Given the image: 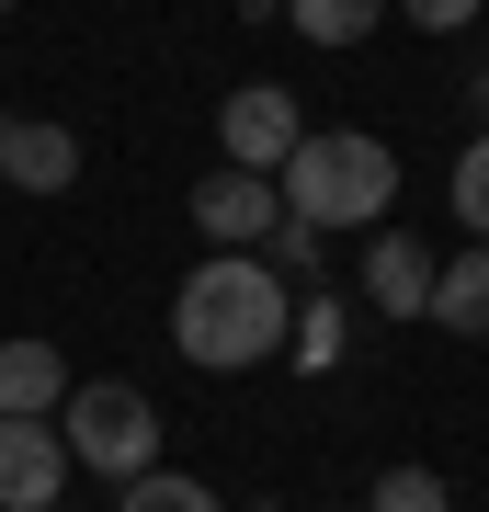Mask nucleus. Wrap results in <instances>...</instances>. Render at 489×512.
<instances>
[{
	"instance_id": "obj_1",
	"label": "nucleus",
	"mask_w": 489,
	"mask_h": 512,
	"mask_svg": "<svg viewBox=\"0 0 489 512\" xmlns=\"http://www.w3.org/2000/svg\"><path fill=\"white\" fill-rule=\"evenodd\" d=\"M285 319H296V296L262 251H205L171 296V353L205 365V376H251V365L285 353Z\"/></svg>"
},
{
	"instance_id": "obj_2",
	"label": "nucleus",
	"mask_w": 489,
	"mask_h": 512,
	"mask_svg": "<svg viewBox=\"0 0 489 512\" xmlns=\"http://www.w3.org/2000/svg\"><path fill=\"white\" fill-rule=\"evenodd\" d=\"M273 194H285V217H308V228H376L387 205H399V160H387V137H364V126H308L296 160L273 171Z\"/></svg>"
},
{
	"instance_id": "obj_3",
	"label": "nucleus",
	"mask_w": 489,
	"mask_h": 512,
	"mask_svg": "<svg viewBox=\"0 0 489 512\" xmlns=\"http://www.w3.org/2000/svg\"><path fill=\"white\" fill-rule=\"evenodd\" d=\"M57 444H69V467H103L126 490L137 467H160V399L126 387V376H80L57 399Z\"/></svg>"
},
{
	"instance_id": "obj_4",
	"label": "nucleus",
	"mask_w": 489,
	"mask_h": 512,
	"mask_svg": "<svg viewBox=\"0 0 489 512\" xmlns=\"http://www.w3.org/2000/svg\"><path fill=\"white\" fill-rule=\"evenodd\" d=\"M296 137H308V114H296L285 80H239V92L217 103V148H228L239 171H285Z\"/></svg>"
},
{
	"instance_id": "obj_5",
	"label": "nucleus",
	"mask_w": 489,
	"mask_h": 512,
	"mask_svg": "<svg viewBox=\"0 0 489 512\" xmlns=\"http://www.w3.org/2000/svg\"><path fill=\"white\" fill-rule=\"evenodd\" d=\"M285 217V194H273V171H205L194 183V228H205V251H262V228Z\"/></svg>"
},
{
	"instance_id": "obj_6",
	"label": "nucleus",
	"mask_w": 489,
	"mask_h": 512,
	"mask_svg": "<svg viewBox=\"0 0 489 512\" xmlns=\"http://www.w3.org/2000/svg\"><path fill=\"white\" fill-rule=\"evenodd\" d=\"M57 501H69L57 421H0V512H57Z\"/></svg>"
},
{
	"instance_id": "obj_7",
	"label": "nucleus",
	"mask_w": 489,
	"mask_h": 512,
	"mask_svg": "<svg viewBox=\"0 0 489 512\" xmlns=\"http://www.w3.org/2000/svg\"><path fill=\"white\" fill-rule=\"evenodd\" d=\"M0 183L12 194H69L80 183V137L57 114H0Z\"/></svg>"
},
{
	"instance_id": "obj_8",
	"label": "nucleus",
	"mask_w": 489,
	"mask_h": 512,
	"mask_svg": "<svg viewBox=\"0 0 489 512\" xmlns=\"http://www.w3.org/2000/svg\"><path fill=\"white\" fill-rule=\"evenodd\" d=\"M353 285H364V308H376V319H421V308H433V251H421L410 228H376V239H364V262H353Z\"/></svg>"
},
{
	"instance_id": "obj_9",
	"label": "nucleus",
	"mask_w": 489,
	"mask_h": 512,
	"mask_svg": "<svg viewBox=\"0 0 489 512\" xmlns=\"http://www.w3.org/2000/svg\"><path fill=\"white\" fill-rule=\"evenodd\" d=\"M69 353L57 342H0V421H57V399H69Z\"/></svg>"
},
{
	"instance_id": "obj_10",
	"label": "nucleus",
	"mask_w": 489,
	"mask_h": 512,
	"mask_svg": "<svg viewBox=\"0 0 489 512\" xmlns=\"http://www.w3.org/2000/svg\"><path fill=\"white\" fill-rule=\"evenodd\" d=\"M421 319H444L455 342H489V239H467L455 262H433V308Z\"/></svg>"
},
{
	"instance_id": "obj_11",
	"label": "nucleus",
	"mask_w": 489,
	"mask_h": 512,
	"mask_svg": "<svg viewBox=\"0 0 489 512\" xmlns=\"http://www.w3.org/2000/svg\"><path fill=\"white\" fill-rule=\"evenodd\" d=\"M285 23H296L308 46H364V35L387 23V0H285Z\"/></svg>"
},
{
	"instance_id": "obj_12",
	"label": "nucleus",
	"mask_w": 489,
	"mask_h": 512,
	"mask_svg": "<svg viewBox=\"0 0 489 512\" xmlns=\"http://www.w3.org/2000/svg\"><path fill=\"white\" fill-rule=\"evenodd\" d=\"M285 365H308V376L342 365V296H319V285H308V308L285 319Z\"/></svg>"
},
{
	"instance_id": "obj_13",
	"label": "nucleus",
	"mask_w": 489,
	"mask_h": 512,
	"mask_svg": "<svg viewBox=\"0 0 489 512\" xmlns=\"http://www.w3.org/2000/svg\"><path fill=\"white\" fill-rule=\"evenodd\" d=\"M114 512H217V490H205V478H182V467H137Z\"/></svg>"
},
{
	"instance_id": "obj_14",
	"label": "nucleus",
	"mask_w": 489,
	"mask_h": 512,
	"mask_svg": "<svg viewBox=\"0 0 489 512\" xmlns=\"http://www.w3.org/2000/svg\"><path fill=\"white\" fill-rule=\"evenodd\" d=\"M444 194H455V217H467V239H489V126L455 148V171H444Z\"/></svg>"
},
{
	"instance_id": "obj_15",
	"label": "nucleus",
	"mask_w": 489,
	"mask_h": 512,
	"mask_svg": "<svg viewBox=\"0 0 489 512\" xmlns=\"http://www.w3.org/2000/svg\"><path fill=\"white\" fill-rule=\"evenodd\" d=\"M364 512H455V490H444L433 467H387L376 490H364Z\"/></svg>"
},
{
	"instance_id": "obj_16",
	"label": "nucleus",
	"mask_w": 489,
	"mask_h": 512,
	"mask_svg": "<svg viewBox=\"0 0 489 512\" xmlns=\"http://www.w3.org/2000/svg\"><path fill=\"white\" fill-rule=\"evenodd\" d=\"M319 239H330V228H308V217H273V228H262V262H273V274H308V285H319Z\"/></svg>"
},
{
	"instance_id": "obj_17",
	"label": "nucleus",
	"mask_w": 489,
	"mask_h": 512,
	"mask_svg": "<svg viewBox=\"0 0 489 512\" xmlns=\"http://www.w3.org/2000/svg\"><path fill=\"white\" fill-rule=\"evenodd\" d=\"M399 12L421 23V35H455V23H478V12H489V0H399Z\"/></svg>"
},
{
	"instance_id": "obj_18",
	"label": "nucleus",
	"mask_w": 489,
	"mask_h": 512,
	"mask_svg": "<svg viewBox=\"0 0 489 512\" xmlns=\"http://www.w3.org/2000/svg\"><path fill=\"white\" fill-rule=\"evenodd\" d=\"M467 103H478V126H489V69H478V80H467Z\"/></svg>"
},
{
	"instance_id": "obj_19",
	"label": "nucleus",
	"mask_w": 489,
	"mask_h": 512,
	"mask_svg": "<svg viewBox=\"0 0 489 512\" xmlns=\"http://www.w3.org/2000/svg\"><path fill=\"white\" fill-rule=\"evenodd\" d=\"M239 12H285V0H239Z\"/></svg>"
},
{
	"instance_id": "obj_20",
	"label": "nucleus",
	"mask_w": 489,
	"mask_h": 512,
	"mask_svg": "<svg viewBox=\"0 0 489 512\" xmlns=\"http://www.w3.org/2000/svg\"><path fill=\"white\" fill-rule=\"evenodd\" d=\"M251 512H285V501H251Z\"/></svg>"
},
{
	"instance_id": "obj_21",
	"label": "nucleus",
	"mask_w": 489,
	"mask_h": 512,
	"mask_svg": "<svg viewBox=\"0 0 489 512\" xmlns=\"http://www.w3.org/2000/svg\"><path fill=\"white\" fill-rule=\"evenodd\" d=\"M0 12H12V0H0Z\"/></svg>"
},
{
	"instance_id": "obj_22",
	"label": "nucleus",
	"mask_w": 489,
	"mask_h": 512,
	"mask_svg": "<svg viewBox=\"0 0 489 512\" xmlns=\"http://www.w3.org/2000/svg\"><path fill=\"white\" fill-rule=\"evenodd\" d=\"M0 194H12V183H0Z\"/></svg>"
}]
</instances>
